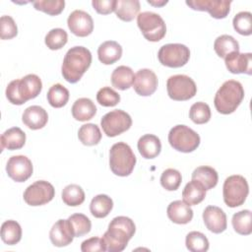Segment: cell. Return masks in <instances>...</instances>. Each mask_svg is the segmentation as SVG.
<instances>
[{"mask_svg":"<svg viewBox=\"0 0 252 252\" xmlns=\"http://www.w3.org/2000/svg\"><path fill=\"white\" fill-rule=\"evenodd\" d=\"M135 231L136 225L130 218L124 216L113 218L108 224L107 230L101 237L105 251H123L128 241L135 234Z\"/></svg>","mask_w":252,"mask_h":252,"instance_id":"6da1fadb","label":"cell"},{"mask_svg":"<svg viewBox=\"0 0 252 252\" xmlns=\"http://www.w3.org/2000/svg\"><path fill=\"white\" fill-rule=\"evenodd\" d=\"M92 64V53L84 46L71 47L65 54L61 66L63 78L75 84L81 80Z\"/></svg>","mask_w":252,"mask_h":252,"instance_id":"7a4b0ae2","label":"cell"},{"mask_svg":"<svg viewBox=\"0 0 252 252\" xmlns=\"http://www.w3.org/2000/svg\"><path fill=\"white\" fill-rule=\"evenodd\" d=\"M42 89L40 78L35 74H29L21 79L13 80L6 88V97L12 104L21 105L36 97Z\"/></svg>","mask_w":252,"mask_h":252,"instance_id":"3957f363","label":"cell"},{"mask_svg":"<svg viewBox=\"0 0 252 252\" xmlns=\"http://www.w3.org/2000/svg\"><path fill=\"white\" fill-rule=\"evenodd\" d=\"M244 97V90L238 81H225L216 93L214 104L218 112L230 114L236 110Z\"/></svg>","mask_w":252,"mask_h":252,"instance_id":"277c9868","label":"cell"},{"mask_svg":"<svg viewBox=\"0 0 252 252\" xmlns=\"http://www.w3.org/2000/svg\"><path fill=\"white\" fill-rule=\"evenodd\" d=\"M136 164V157L130 146L124 142L112 145L109 151V166L111 171L118 176H128Z\"/></svg>","mask_w":252,"mask_h":252,"instance_id":"5b68a950","label":"cell"},{"mask_svg":"<svg viewBox=\"0 0 252 252\" xmlns=\"http://www.w3.org/2000/svg\"><path fill=\"white\" fill-rule=\"evenodd\" d=\"M248 193L249 186L242 175H230L223 182L222 196L227 207L235 208L241 206L245 202Z\"/></svg>","mask_w":252,"mask_h":252,"instance_id":"8992f818","label":"cell"},{"mask_svg":"<svg viewBox=\"0 0 252 252\" xmlns=\"http://www.w3.org/2000/svg\"><path fill=\"white\" fill-rule=\"evenodd\" d=\"M200 136L197 132L186 125H175L168 133V143L181 153H191L200 145Z\"/></svg>","mask_w":252,"mask_h":252,"instance_id":"52a82bcc","label":"cell"},{"mask_svg":"<svg viewBox=\"0 0 252 252\" xmlns=\"http://www.w3.org/2000/svg\"><path fill=\"white\" fill-rule=\"evenodd\" d=\"M137 25L144 37L149 41H159L166 32V26L163 19L154 12L146 11L140 13L137 16Z\"/></svg>","mask_w":252,"mask_h":252,"instance_id":"ba28073f","label":"cell"},{"mask_svg":"<svg viewBox=\"0 0 252 252\" xmlns=\"http://www.w3.org/2000/svg\"><path fill=\"white\" fill-rule=\"evenodd\" d=\"M166 90L173 100L183 101L192 98L197 93L195 82L186 75H173L167 79Z\"/></svg>","mask_w":252,"mask_h":252,"instance_id":"9c48e42d","label":"cell"},{"mask_svg":"<svg viewBox=\"0 0 252 252\" xmlns=\"http://www.w3.org/2000/svg\"><path fill=\"white\" fill-rule=\"evenodd\" d=\"M158 58L163 66L179 68L189 61L190 50L186 45L181 43H167L159 48Z\"/></svg>","mask_w":252,"mask_h":252,"instance_id":"30bf717a","label":"cell"},{"mask_svg":"<svg viewBox=\"0 0 252 252\" xmlns=\"http://www.w3.org/2000/svg\"><path fill=\"white\" fill-rule=\"evenodd\" d=\"M131 116L121 109H114L101 117L100 126L107 137H115L130 129Z\"/></svg>","mask_w":252,"mask_h":252,"instance_id":"8fae6325","label":"cell"},{"mask_svg":"<svg viewBox=\"0 0 252 252\" xmlns=\"http://www.w3.org/2000/svg\"><path fill=\"white\" fill-rule=\"evenodd\" d=\"M55 195L53 185L45 180H37L27 187L24 192V200L30 206H42L49 203Z\"/></svg>","mask_w":252,"mask_h":252,"instance_id":"7c38bea8","label":"cell"},{"mask_svg":"<svg viewBox=\"0 0 252 252\" xmlns=\"http://www.w3.org/2000/svg\"><path fill=\"white\" fill-rule=\"evenodd\" d=\"M8 176L16 182H24L28 180L33 171L31 159L26 156H12L6 164Z\"/></svg>","mask_w":252,"mask_h":252,"instance_id":"4fadbf2b","label":"cell"},{"mask_svg":"<svg viewBox=\"0 0 252 252\" xmlns=\"http://www.w3.org/2000/svg\"><path fill=\"white\" fill-rule=\"evenodd\" d=\"M186 4L196 11H207L215 19H224L229 11L231 1L228 0H190Z\"/></svg>","mask_w":252,"mask_h":252,"instance_id":"5bb4252c","label":"cell"},{"mask_svg":"<svg viewBox=\"0 0 252 252\" xmlns=\"http://www.w3.org/2000/svg\"><path fill=\"white\" fill-rule=\"evenodd\" d=\"M67 25L71 32L80 37L88 36L94 31L92 16L83 10L73 11L67 19Z\"/></svg>","mask_w":252,"mask_h":252,"instance_id":"9a60e30c","label":"cell"},{"mask_svg":"<svg viewBox=\"0 0 252 252\" xmlns=\"http://www.w3.org/2000/svg\"><path fill=\"white\" fill-rule=\"evenodd\" d=\"M133 88L139 95L149 96L153 94L158 88L157 75L151 69H140L135 75Z\"/></svg>","mask_w":252,"mask_h":252,"instance_id":"2e32d148","label":"cell"},{"mask_svg":"<svg viewBox=\"0 0 252 252\" xmlns=\"http://www.w3.org/2000/svg\"><path fill=\"white\" fill-rule=\"evenodd\" d=\"M203 220L206 227L213 233H221L226 229V215L217 206H208L203 212Z\"/></svg>","mask_w":252,"mask_h":252,"instance_id":"e0dca14e","label":"cell"},{"mask_svg":"<svg viewBox=\"0 0 252 252\" xmlns=\"http://www.w3.org/2000/svg\"><path fill=\"white\" fill-rule=\"evenodd\" d=\"M227 70L232 74H252V54L232 52L224 58Z\"/></svg>","mask_w":252,"mask_h":252,"instance_id":"ac0fdd59","label":"cell"},{"mask_svg":"<svg viewBox=\"0 0 252 252\" xmlns=\"http://www.w3.org/2000/svg\"><path fill=\"white\" fill-rule=\"evenodd\" d=\"M23 123L32 130L43 128L48 121L46 110L39 105H32L25 109L22 116Z\"/></svg>","mask_w":252,"mask_h":252,"instance_id":"d6986e66","label":"cell"},{"mask_svg":"<svg viewBox=\"0 0 252 252\" xmlns=\"http://www.w3.org/2000/svg\"><path fill=\"white\" fill-rule=\"evenodd\" d=\"M51 243L57 247H64L72 243L74 235L70 229L67 220H58L49 231Z\"/></svg>","mask_w":252,"mask_h":252,"instance_id":"ffe728a7","label":"cell"},{"mask_svg":"<svg viewBox=\"0 0 252 252\" xmlns=\"http://www.w3.org/2000/svg\"><path fill=\"white\" fill-rule=\"evenodd\" d=\"M168 219L177 224H186L193 219V210L184 201L171 202L166 209Z\"/></svg>","mask_w":252,"mask_h":252,"instance_id":"44dd1931","label":"cell"},{"mask_svg":"<svg viewBox=\"0 0 252 252\" xmlns=\"http://www.w3.org/2000/svg\"><path fill=\"white\" fill-rule=\"evenodd\" d=\"M140 155L147 159L155 158L161 151L160 140L153 134H146L138 140L137 144Z\"/></svg>","mask_w":252,"mask_h":252,"instance_id":"7402d4cb","label":"cell"},{"mask_svg":"<svg viewBox=\"0 0 252 252\" xmlns=\"http://www.w3.org/2000/svg\"><path fill=\"white\" fill-rule=\"evenodd\" d=\"M122 55L121 45L114 40H106L97 48L98 60L104 65H111L118 61Z\"/></svg>","mask_w":252,"mask_h":252,"instance_id":"603a6c76","label":"cell"},{"mask_svg":"<svg viewBox=\"0 0 252 252\" xmlns=\"http://www.w3.org/2000/svg\"><path fill=\"white\" fill-rule=\"evenodd\" d=\"M26 143V134L19 127H12L6 130L1 135V149H8L10 151L19 150L24 147Z\"/></svg>","mask_w":252,"mask_h":252,"instance_id":"cb8c5ba5","label":"cell"},{"mask_svg":"<svg viewBox=\"0 0 252 252\" xmlns=\"http://www.w3.org/2000/svg\"><path fill=\"white\" fill-rule=\"evenodd\" d=\"M71 111L76 120L84 122L92 119L95 115L96 106L92 99L88 97H81L74 102Z\"/></svg>","mask_w":252,"mask_h":252,"instance_id":"d4e9b609","label":"cell"},{"mask_svg":"<svg viewBox=\"0 0 252 252\" xmlns=\"http://www.w3.org/2000/svg\"><path fill=\"white\" fill-rule=\"evenodd\" d=\"M135 80V74L133 70L128 66H118L111 74V84L115 89L125 91L129 89Z\"/></svg>","mask_w":252,"mask_h":252,"instance_id":"484cf974","label":"cell"},{"mask_svg":"<svg viewBox=\"0 0 252 252\" xmlns=\"http://www.w3.org/2000/svg\"><path fill=\"white\" fill-rule=\"evenodd\" d=\"M206 191L207 190L200 182L192 179L185 185L182 191L183 201L189 206L198 205L205 199Z\"/></svg>","mask_w":252,"mask_h":252,"instance_id":"4316f807","label":"cell"},{"mask_svg":"<svg viewBox=\"0 0 252 252\" xmlns=\"http://www.w3.org/2000/svg\"><path fill=\"white\" fill-rule=\"evenodd\" d=\"M140 11V2L138 0H116L114 12L116 16L124 21L131 22L138 16Z\"/></svg>","mask_w":252,"mask_h":252,"instance_id":"83f0119b","label":"cell"},{"mask_svg":"<svg viewBox=\"0 0 252 252\" xmlns=\"http://www.w3.org/2000/svg\"><path fill=\"white\" fill-rule=\"evenodd\" d=\"M192 179L200 182L206 190H210L218 184L219 175L215 168L203 165L194 169L192 172Z\"/></svg>","mask_w":252,"mask_h":252,"instance_id":"f1b7e54d","label":"cell"},{"mask_svg":"<svg viewBox=\"0 0 252 252\" xmlns=\"http://www.w3.org/2000/svg\"><path fill=\"white\" fill-rule=\"evenodd\" d=\"M113 208L112 199L105 194H98L94 196L90 204L91 214L97 219H102L108 216Z\"/></svg>","mask_w":252,"mask_h":252,"instance_id":"f546056e","label":"cell"},{"mask_svg":"<svg viewBox=\"0 0 252 252\" xmlns=\"http://www.w3.org/2000/svg\"><path fill=\"white\" fill-rule=\"evenodd\" d=\"M214 49L220 57L225 58L232 52H239V43L233 36L221 34L216 38L214 42Z\"/></svg>","mask_w":252,"mask_h":252,"instance_id":"4dcf8cb0","label":"cell"},{"mask_svg":"<svg viewBox=\"0 0 252 252\" xmlns=\"http://www.w3.org/2000/svg\"><path fill=\"white\" fill-rule=\"evenodd\" d=\"M252 213L249 210H242L232 216L231 223L235 232L241 235H249L252 232Z\"/></svg>","mask_w":252,"mask_h":252,"instance_id":"1f68e13d","label":"cell"},{"mask_svg":"<svg viewBox=\"0 0 252 252\" xmlns=\"http://www.w3.org/2000/svg\"><path fill=\"white\" fill-rule=\"evenodd\" d=\"M1 238L8 245L17 244L22 238V227L16 220H8L1 225Z\"/></svg>","mask_w":252,"mask_h":252,"instance_id":"d6a6232c","label":"cell"},{"mask_svg":"<svg viewBox=\"0 0 252 252\" xmlns=\"http://www.w3.org/2000/svg\"><path fill=\"white\" fill-rule=\"evenodd\" d=\"M78 138L85 146H94L100 142L101 132L96 124L87 123L80 127Z\"/></svg>","mask_w":252,"mask_h":252,"instance_id":"836d02e7","label":"cell"},{"mask_svg":"<svg viewBox=\"0 0 252 252\" xmlns=\"http://www.w3.org/2000/svg\"><path fill=\"white\" fill-rule=\"evenodd\" d=\"M67 220L74 237L83 236L91 231L92 222L84 214H73Z\"/></svg>","mask_w":252,"mask_h":252,"instance_id":"e575fe53","label":"cell"},{"mask_svg":"<svg viewBox=\"0 0 252 252\" xmlns=\"http://www.w3.org/2000/svg\"><path fill=\"white\" fill-rule=\"evenodd\" d=\"M47 101L54 108L63 107L69 100V91L61 84H55L47 92Z\"/></svg>","mask_w":252,"mask_h":252,"instance_id":"d590c367","label":"cell"},{"mask_svg":"<svg viewBox=\"0 0 252 252\" xmlns=\"http://www.w3.org/2000/svg\"><path fill=\"white\" fill-rule=\"evenodd\" d=\"M61 197L67 206L77 207L85 201V192L81 186L77 184H69L62 190Z\"/></svg>","mask_w":252,"mask_h":252,"instance_id":"8d00e7d4","label":"cell"},{"mask_svg":"<svg viewBox=\"0 0 252 252\" xmlns=\"http://www.w3.org/2000/svg\"><path fill=\"white\" fill-rule=\"evenodd\" d=\"M185 244L191 252H206L210 246L208 238L200 231H190L186 235Z\"/></svg>","mask_w":252,"mask_h":252,"instance_id":"74e56055","label":"cell"},{"mask_svg":"<svg viewBox=\"0 0 252 252\" xmlns=\"http://www.w3.org/2000/svg\"><path fill=\"white\" fill-rule=\"evenodd\" d=\"M68 41L67 32L60 28L50 30L45 35L44 42L46 46L51 50L61 49Z\"/></svg>","mask_w":252,"mask_h":252,"instance_id":"f35d334b","label":"cell"},{"mask_svg":"<svg viewBox=\"0 0 252 252\" xmlns=\"http://www.w3.org/2000/svg\"><path fill=\"white\" fill-rule=\"evenodd\" d=\"M189 117L195 124H205L209 122L211 119L210 106L203 101L195 102L190 107Z\"/></svg>","mask_w":252,"mask_h":252,"instance_id":"ab89813d","label":"cell"},{"mask_svg":"<svg viewBox=\"0 0 252 252\" xmlns=\"http://www.w3.org/2000/svg\"><path fill=\"white\" fill-rule=\"evenodd\" d=\"M232 25L234 30L241 35H250L252 33V15L250 12L242 11L237 13L233 20Z\"/></svg>","mask_w":252,"mask_h":252,"instance_id":"60d3db41","label":"cell"},{"mask_svg":"<svg viewBox=\"0 0 252 252\" xmlns=\"http://www.w3.org/2000/svg\"><path fill=\"white\" fill-rule=\"evenodd\" d=\"M181 181V173L174 168L165 169L160 176V184L167 191H175L176 189H178Z\"/></svg>","mask_w":252,"mask_h":252,"instance_id":"b9f144b4","label":"cell"},{"mask_svg":"<svg viewBox=\"0 0 252 252\" xmlns=\"http://www.w3.org/2000/svg\"><path fill=\"white\" fill-rule=\"evenodd\" d=\"M32 5L34 9L44 12L50 16H56L59 15L64 7H65V1L64 0H38L33 1Z\"/></svg>","mask_w":252,"mask_h":252,"instance_id":"7bdbcfd3","label":"cell"},{"mask_svg":"<svg viewBox=\"0 0 252 252\" xmlns=\"http://www.w3.org/2000/svg\"><path fill=\"white\" fill-rule=\"evenodd\" d=\"M96 100L105 107L115 106L120 101V94L110 87H103L96 93Z\"/></svg>","mask_w":252,"mask_h":252,"instance_id":"ee69618b","label":"cell"},{"mask_svg":"<svg viewBox=\"0 0 252 252\" xmlns=\"http://www.w3.org/2000/svg\"><path fill=\"white\" fill-rule=\"evenodd\" d=\"M18 34V28L14 19L10 16L0 18V37L1 39H11Z\"/></svg>","mask_w":252,"mask_h":252,"instance_id":"f6af8a7d","label":"cell"},{"mask_svg":"<svg viewBox=\"0 0 252 252\" xmlns=\"http://www.w3.org/2000/svg\"><path fill=\"white\" fill-rule=\"evenodd\" d=\"M81 250L83 252L105 251L102 240L99 237H91L87 240H84L81 244Z\"/></svg>","mask_w":252,"mask_h":252,"instance_id":"bcb514c9","label":"cell"},{"mask_svg":"<svg viewBox=\"0 0 252 252\" xmlns=\"http://www.w3.org/2000/svg\"><path fill=\"white\" fill-rule=\"evenodd\" d=\"M116 0H93L92 5L94 9L102 15L110 14L114 11Z\"/></svg>","mask_w":252,"mask_h":252,"instance_id":"7dc6e473","label":"cell"},{"mask_svg":"<svg viewBox=\"0 0 252 252\" xmlns=\"http://www.w3.org/2000/svg\"><path fill=\"white\" fill-rule=\"evenodd\" d=\"M148 3L153 5V6H158V7H160V6H163L167 3L166 0H161V1H153V0H148Z\"/></svg>","mask_w":252,"mask_h":252,"instance_id":"c3c4849f","label":"cell"}]
</instances>
